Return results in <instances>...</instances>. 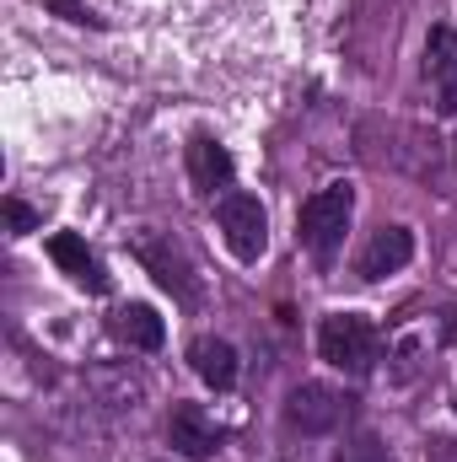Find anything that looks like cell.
<instances>
[{
  "label": "cell",
  "mask_w": 457,
  "mask_h": 462,
  "mask_svg": "<svg viewBox=\"0 0 457 462\" xmlns=\"http://www.w3.org/2000/svg\"><path fill=\"white\" fill-rule=\"evenodd\" d=\"M49 258L76 280V285H87V291H108V274H103V263L92 258V247L76 236V231H54L49 236Z\"/></svg>",
  "instance_id": "9c48e42d"
},
{
  "label": "cell",
  "mask_w": 457,
  "mask_h": 462,
  "mask_svg": "<svg viewBox=\"0 0 457 462\" xmlns=\"http://www.w3.org/2000/svg\"><path fill=\"white\" fill-rule=\"evenodd\" d=\"M216 226L227 236L231 258H242V263H258L264 258V247H269V216H264V205L253 194H221Z\"/></svg>",
  "instance_id": "3957f363"
},
{
  "label": "cell",
  "mask_w": 457,
  "mask_h": 462,
  "mask_svg": "<svg viewBox=\"0 0 457 462\" xmlns=\"http://www.w3.org/2000/svg\"><path fill=\"white\" fill-rule=\"evenodd\" d=\"M409 258H415V231L409 226H382L366 242V253H360V280H387V274H398Z\"/></svg>",
  "instance_id": "ba28073f"
},
{
  "label": "cell",
  "mask_w": 457,
  "mask_h": 462,
  "mask_svg": "<svg viewBox=\"0 0 457 462\" xmlns=\"http://www.w3.org/2000/svg\"><path fill=\"white\" fill-rule=\"evenodd\" d=\"M114 334L129 349H162V339H167L162 318H156L151 307H140V301H129V307H118L114 312Z\"/></svg>",
  "instance_id": "7c38bea8"
},
{
  "label": "cell",
  "mask_w": 457,
  "mask_h": 462,
  "mask_svg": "<svg viewBox=\"0 0 457 462\" xmlns=\"http://www.w3.org/2000/svg\"><path fill=\"white\" fill-rule=\"evenodd\" d=\"M129 253L145 263V274H151L162 291H173V296H183V301L194 296V274H189V258H183V253H178V247H173L162 231H135V236H129Z\"/></svg>",
  "instance_id": "5b68a950"
},
{
  "label": "cell",
  "mask_w": 457,
  "mask_h": 462,
  "mask_svg": "<svg viewBox=\"0 0 457 462\" xmlns=\"http://www.w3.org/2000/svg\"><path fill=\"white\" fill-rule=\"evenodd\" d=\"M167 441H173V452L178 457H189V462H205V457H216L221 452V425L200 409V403H178L173 414H167Z\"/></svg>",
  "instance_id": "8992f818"
},
{
  "label": "cell",
  "mask_w": 457,
  "mask_h": 462,
  "mask_svg": "<svg viewBox=\"0 0 457 462\" xmlns=\"http://www.w3.org/2000/svg\"><path fill=\"white\" fill-rule=\"evenodd\" d=\"M334 462H393V457H387V447L377 436H350L340 452H334Z\"/></svg>",
  "instance_id": "4fadbf2b"
},
{
  "label": "cell",
  "mask_w": 457,
  "mask_h": 462,
  "mask_svg": "<svg viewBox=\"0 0 457 462\" xmlns=\"http://www.w3.org/2000/svg\"><path fill=\"white\" fill-rule=\"evenodd\" d=\"M189 178H194L200 194L227 189L231 183V151L221 140H210V134H194V140H189Z\"/></svg>",
  "instance_id": "30bf717a"
},
{
  "label": "cell",
  "mask_w": 457,
  "mask_h": 462,
  "mask_svg": "<svg viewBox=\"0 0 457 462\" xmlns=\"http://www.w3.org/2000/svg\"><path fill=\"white\" fill-rule=\"evenodd\" d=\"M189 360H194V371H200V382L205 387H216V393H227L231 382H237V349L227 339H194L189 345Z\"/></svg>",
  "instance_id": "8fae6325"
},
{
  "label": "cell",
  "mask_w": 457,
  "mask_h": 462,
  "mask_svg": "<svg viewBox=\"0 0 457 462\" xmlns=\"http://www.w3.org/2000/svg\"><path fill=\"white\" fill-rule=\"evenodd\" d=\"M5 221H11V231H16V236H27V231L38 226L43 216H38V210H27L22 199H5Z\"/></svg>",
  "instance_id": "9a60e30c"
},
{
  "label": "cell",
  "mask_w": 457,
  "mask_h": 462,
  "mask_svg": "<svg viewBox=\"0 0 457 462\" xmlns=\"http://www.w3.org/2000/svg\"><path fill=\"white\" fill-rule=\"evenodd\" d=\"M344 420H350V398L340 387H329V382H302L285 398V425L302 430V436H329Z\"/></svg>",
  "instance_id": "277c9868"
},
{
  "label": "cell",
  "mask_w": 457,
  "mask_h": 462,
  "mask_svg": "<svg viewBox=\"0 0 457 462\" xmlns=\"http://www.w3.org/2000/svg\"><path fill=\"white\" fill-rule=\"evenodd\" d=\"M350 216H355V189H350V183L318 189V194L302 205V221H296L302 247L318 253V258H329V253L344 242V231H350Z\"/></svg>",
  "instance_id": "6da1fadb"
},
{
  "label": "cell",
  "mask_w": 457,
  "mask_h": 462,
  "mask_svg": "<svg viewBox=\"0 0 457 462\" xmlns=\"http://www.w3.org/2000/svg\"><path fill=\"white\" fill-rule=\"evenodd\" d=\"M54 11H65L70 22H98V16H92V11H87L81 0H54Z\"/></svg>",
  "instance_id": "e0dca14e"
},
{
  "label": "cell",
  "mask_w": 457,
  "mask_h": 462,
  "mask_svg": "<svg viewBox=\"0 0 457 462\" xmlns=\"http://www.w3.org/2000/svg\"><path fill=\"white\" fill-rule=\"evenodd\" d=\"M87 393L114 414H135L145 403V376L129 365H98V371H87Z\"/></svg>",
  "instance_id": "52a82bcc"
},
{
  "label": "cell",
  "mask_w": 457,
  "mask_h": 462,
  "mask_svg": "<svg viewBox=\"0 0 457 462\" xmlns=\"http://www.w3.org/2000/svg\"><path fill=\"white\" fill-rule=\"evenodd\" d=\"M436 81H442V114H457V60L436 76Z\"/></svg>",
  "instance_id": "2e32d148"
},
{
  "label": "cell",
  "mask_w": 457,
  "mask_h": 462,
  "mask_svg": "<svg viewBox=\"0 0 457 462\" xmlns=\"http://www.w3.org/2000/svg\"><path fill=\"white\" fill-rule=\"evenodd\" d=\"M452 60H457L452 32H447V27H436V32H431V43H425V76H442Z\"/></svg>",
  "instance_id": "5bb4252c"
},
{
  "label": "cell",
  "mask_w": 457,
  "mask_h": 462,
  "mask_svg": "<svg viewBox=\"0 0 457 462\" xmlns=\"http://www.w3.org/2000/svg\"><path fill=\"white\" fill-rule=\"evenodd\" d=\"M318 349H323L329 365L360 376V371L377 365V328H371L360 312H334V318H323V328H318Z\"/></svg>",
  "instance_id": "7a4b0ae2"
}]
</instances>
